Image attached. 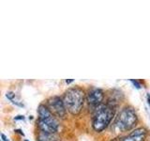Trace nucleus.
<instances>
[{
  "instance_id": "ddd939ff",
  "label": "nucleus",
  "mask_w": 150,
  "mask_h": 141,
  "mask_svg": "<svg viewBox=\"0 0 150 141\" xmlns=\"http://www.w3.org/2000/svg\"><path fill=\"white\" fill-rule=\"evenodd\" d=\"M1 138H2V141H9V139H8V137H7L6 135H5L3 133L1 134Z\"/></svg>"
},
{
  "instance_id": "9b49d317",
  "label": "nucleus",
  "mask_w": 150,
  "mask_h": 141,
  "mask_svg": "<svg viewBox=\"0 0 150 141\" xmlns=\"http://www.w3.org/2000/svg\"><path fill=\"white\" fill-rule=\"evenodd\" d=\"M14 120H25V116L23 115H18L14 117Z\"/></svg>"
},
{
  "instance_id": "423d86ee",
  "label": "nucleus",
  "mask_w": 150,
  "mask_h": 141,
  "mask_svg": "<svg viewBox=\"0 0 150 141\" xmlns=\"http://www.w3.org/2000/svg\"><path fill=\"white\" fill-rule=\"evenodd\" d=\"M104 91L101 88H91L86 94V101L92 106H98L102 105V102L104 100Z\"/></svg>"
},
{
  "instance_id": "f257e3e1",
  "label": "nucleus",
  "mask_w": 150,
  "mask_h": 141,
  "mask_svg": "<svg viewBox=\"0 0 150 141\" xmlns=\"http://www.w3.org/2000/svg\"><path fill=\"white\" fill-rule=\"evenodd\" d=\"M86 98V92L80 87L70 88L66 90L63 95V101L67 111L73 116L78 115L83 109Z\"/></svg>"
},
{
  "instance_id": "9d476101",
  "label": "nucleus",
  "mask_w": 150,
  "mask_h": 141,
  "mask_svg": "<svg viewBox=\"0 0 150 141\" xmlns=\"http://www.w3.org/2000/svg\"><path fill=\"white\" fill-rule=\"evenodd\" d=\"M129 81L133 84V86H134L136 88H138V89L142 88V85H141V83L138 81V80H136V79H129Z\"/></svg>"
},
{
  "instance_id": "1a4fd4ad",
  "label": "nucleus",
  "mask_w": 150,
  "mask_h": 141,
  "mask_svg": "<svg viewBox=\"0 0 150 141\" xmlns=\"http://www.w3.org/2000/svg\"><path fill=\"white\" fill-rule=\"evenodd\" d=\"M37 141H59V139L56 137L54 134H47L40 131Z\"/></svg>"
},
{
  "instance_id": "dca6fc26",
  "label": "nucleus",
  "mask_w": 150,
  "mask_h": 141,
  "mask_svg": "<svg viewBox=\"0 0 150 141\" xmlns=\"http://www.w3.org/2000/svg\"><path fill=\"white\" fill-rule=\"evenodd\" d=\"M110 141H118V140H117V138H114V139H112Z\"/></svg>"
},
{
  "instance_id": "4468645a",
  "label": "nucleus",
  "mask_w": 150,
  "mask_h": 141,
  "mask_svg": "<svg viewBox=\"0 0 150 141\" xmlns=\"http://www.w3.org/2000/svg\"><path fill=\"white\" fill-rule=\"evenodd\" d=\"M146 99H147L148 105H149V106H150V93H147V94H146Z\"/></svg>"
},
{
  "instance_id": "39448f33",
  "label": "nucleus",
  "mask_w": 150,
  "mask_h": 141,
  "mask_svg": "<svg viewBox=\"0 0 150 141\" xmlns=\"http://www.w3.org/2000/svg\"><path fill=\"white\" fill-rule=\"evenodd\" d=\"M47 106L53 114L58 118L63 119L67 114V108L65 106L63 98L59 96H53L47 100Z\"/></svg>"
},
{
  "instance_id": "f8f14e48",
  "label": "nucleus",
  "mask_w": 150,
  "mask_h": 141,
  "mask_svg": "<svg viewBox=\"0 0 150 141\" xmlns=\"http://www.w3.org/2000/svg\"><path fill=\"white\" fill-rule=\"evenodd\" d=\"M14 132H15V133L20 134V135H23V136H25V134L23 133V131H22L21 129H15V130H14Z\"/></svg>"
},
{
  "instance_id": "6e6552de",
  "label": "nucleus",
  "mask_w": 150,
  "mask_h": 141,
  "mask_svg": "<svg viewBox=\"0 0 150 141\" xmlns=\"http://www.w3.org/2000/svg\"><path fill=\"white\" fill-rule=\"evenodd\" d=\"M6 97L13 103V105H17L19 107H23V106H25L23 103L21 101V99L19 98L17 96V94L14 93L13 91H8L6 93Z\"/></svg>"
},
{
  "instance_id": "20e7f679",
  "label": "nucleus",
  "mask_w": 150,
  "mask_h": 141,
  "mask_svg": "<svg viewBox=\"0 0 150 141\" xmlns=\"http://www.w3.org/2000/svg\"><path fill=\"white\" fill-rule=\"evenodd\" d=\"M37 124L40 132L47 134H55L59 129V122L54 114L45 118H38Z\"/></svg>"
},
{
  "instance_id": "f03ea898",
  "label": "nucleus",
  "mask_w": 150,
  "mask_h": 141,
  "mask_svg": "<svg viewBox=\"0 0 150 141\" xmlns=\"http://www.w3.org/2000/svg\"><path fill=\"white\" fill-rule=\"evenodd\" d=\"M116 108L108 105H102L96 107L92 119V128L97 133L104 131L111 124V121L115 116Z\"/></svg>"
},
{
  "instance_id": "7ed1b4c3",
  "label": "nucleus",
  "mask_w": 150,
  "mask_h": 141,
  "mask_svg": "<svg viewBox=\"0 0 150 141\" xmlns=\"http://www.w3.org/2000/svg\"><path fill=\"white\" fill-rule=\"evenodd\" d=\"M138 122V115L135 109L131 106H125L115 118L114 129L116 132L124 133L132 130Z\"/></svg>"
},
{
  "instance_id": "0eeeda50",
  "label": "nucleus",
  "mask_w": 150,
  "mask_h": 141,
  "mask_svg": "<svg viewBox=\"0 0 150 141\" xmlns=\"http://www.w3.org/2000/svg\"><path fill=\"white\" fill-rule=\"evenodd\" d=\"M147 129L145 127H137L130 133L124 136L121 141H144L147 135Z\"/></svg>"
},
{
  "instance_id": "f3484780",
  "label": "nucleus",
  "mask_w": 150,
  "mask_h": 141,
  "mask_svg": "<svg viewBox=\"0 0 150 141\" xmlns=\"http://www.w3.org/2000/svg\"><path fill=\"white\" fill-rule=\"evenodd\" d=\"M25 141H28V140L27 139H25Z\"/></svg>"
},
{
  "instance_id": "2eb2a0df",
  "label": "nucleus",
  "mask_w": 150,
  "mask_h": 141,
  "mask_svg": "<svg viewBox=\"0 0 150 141\" xmlns=\"http://www.w3.org/2000/svg\"><path fill=\"white\" fill-rule=\"evenodd\" d=\"M74 81V79H66V83L67 84H70V83H72Z\"/></svg>"
}]
</instances>
